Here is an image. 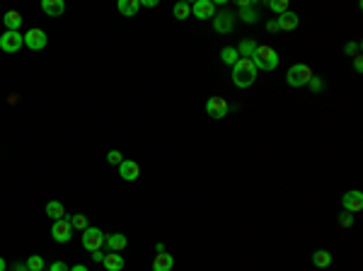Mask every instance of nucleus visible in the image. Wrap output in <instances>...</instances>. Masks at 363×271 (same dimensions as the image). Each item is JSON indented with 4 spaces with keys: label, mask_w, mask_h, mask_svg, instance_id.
Listing matches in <instances>:
<instances>
[{
    "label": "nucleus",
    "mask_w": 363,
    "mask_h": 271,
    "mask_svg": "<svg viewBox=\"0 0 363 271\" xmlns=\"http://www.w3.org/2000/svg\"><path fill=\"white\" fill-rule=\"evenodd\" d=\"M140 5H146V8H155V5H158V0H143Z\"/></svg>",
    "instance_id": "e433bc0d"
},
{
    "label": "nucleus",
    "mask_w": 363,
    "mask_h": 271,
    "mask_svg": "<svg viewBox=\"0 0 363 271\" xmlns=\"http://www.w3.org/2000/svg\"><path fill=\"white\" fill-rule=\"evenodd\" d=\"M240 19L247 22V24H254L259 19V12L254 10V5H247V8H240Z\"/></svg>",
    "instance_id": "5701e85b"
},
{
    "label": "nucleus",
    "mask_w": 363,
    "mask_h": 271,
    "mask_svg": "<svg viewBox=\"0 0 363 271\" xmlns=\"http://www.w3.org/2000/svg\"><path fill=\"white\" fill-rule=\"evenodd\" d=\"M46 215H49V218H54V220H63V218H65L63 204H58V201H49V204H46Z\"/></svg>",
    "instance_id": "4be33fe9"
},
{
    "label": "nucleus",
    "mask_w": 363,
    "mask_h": 271,
    "mask_svg": "<svg viewBox=\"0 0 363 271\" xmlns=\"http://www.w3.org/2000/svg\"><path fill=\"white\" fill-rule=\"evenodd\" d=\"M138 8H140L138 0H119V3H116V10H119L124 17H133V15L138 12Z\"/></svg>",
    "instance_id": "f3484780"
},
{
    "label": "nucleus",
    "mask_w": 363,
    "mask_h": 271,
    "mask_svg": "<svg viewBox=\"0 0 363 271\" xmlns=\"http://www.w3.org/2000/svg\"><path fill=\"white\" fill-rule=\"evenodd\" d=\"M104 257H107V254H104L102 250H97V252H92V262L100 264V262H104Z\"/></svg>",
    "instance_id": "473e14b6"
},
{
    "label": "nucleus",
    "mask_w": 363,
    "mask_h": 271,
    "mask_svg": "<svg viewBox=\"0 0 363 271\" xmlns=\"http://www.w3.org/2000/svg\"><path fill=\"white\" fill-rule=\"evenodd\" d=\"M276 22H279V29H283V32H291V29L298 27L300 17L296 15V12H291V10H288V12H283V15H281Z\"/></svg>",
    "instance_id": "dca6fc26"
},
{
    "label": "nucleus",
    "mask_w": 363,
    "mask_h": 271,
    "mask_svg": "<svg viewBox=\"0 0 363 271\" xmlns=\"http://www.w3.org/2000/svg\"><path fill=\"white\" fill-rule=\"evenodd\" d=\"M49 271H68V266H65L63 262H56V264H51V269Z\"/></svg>",
    "instance_id": "f704fd0d"
},
{
    "label": "nucleus",
    "mask_w": 363,
    "mask_h": 271,
    "mask_svg": "<svg viewBox=\"0 0 363 271\" xmlns=\"http://www.w3.org/2000/svg\"><path fill=\"white\" fill-rule=\"evenodd\" d=\"M312 264H315L317 269H329V264H332V254L327 252V250H317L312 254Z\"/></svg>",
    "instance_id": "412c9836"
},
{
    "label": "nucleus",
    "mask_w": 363,
    "mask_h": 271,
    "mask_svg": "<svg viewBox=\"0 0 363 271\" xmlns=\"http://www.w3.org/2000/svg\"><path fill=\"white\" fill-rule=\"evenodd\" d=\"M254 51H257L254 39H242L240 46H237V56H240V58H252V56H254Z\"/></svg>",
    "instance_id": "aec40b11"
},
{
    "label": "nucleus",
    "mask_w": 363,
    "mask_h": 271,
    "mask_svg": "<svg viewBox=\"0 0 363 271\" xmlns=\"http://www.w3.org/2000/svg\"><path fill=\"white\" fill-rule=\"evenodd\" d=\"M25 46H29L32 51L44 48L46 46V32H44V29H39V27H32L27 34H25Z\"/></svg>",
    "instance_id": "6e6552de"
},
{
    "label": "nucleus",
    "mask_w": 363,
    "mask_h": 271,
    "mask_svg": "<svg viewBox=\"0 0 363 271\" xmlns=\"http://www.w3.org/2000/svg\"><path fill=\"white\" fill-rule=\"evenodd\" d=\"M119 175L124 182H136L140 175V167H138V162H133V160H124L119 165Z\"/></svg>",
    "instance_id": "f8f14e48"
},
{
    "label": "nucleus",
    "mask_w": 363,
    "mask_h": 271,
    "mask_svg": "<svg viewBox=\"0 0 363 271\" xmlns=\"http://www.w3.org/2000/svg\"><path fill=\"white\" fill-rule=\"evenodd\" d=\"M342 206H344L346 213H358V211L363 208V194L358 191V189L346 191L344 196H342Z\"/></svg>",
    "instance_id": "1a4fd4ad"
},
{
    "label": "nucleus",
    "mask_w": 363,
    "mask_h": 271,
    "mask_svg": "<svg viewBox=\"0 0 363 271\" xmlns=\"http://www.w3.org/2000/svg\"><path fill=\"white\" fill-rule=\"evenodd\" d=\"M68 271H87V266H83V264H78V266H73V269H68Z\"/></svg>",
    "instance_id": "58836bf2"
},
{
    "label": "nucleus",
    "mask_w": 363,
    "mask_h": 271,
    "mask_svg": "<svg viewBox=\"0 0 363 271\" xmlns=\"http://www.w3.org/2000/svg\"><path fill=\"white\" fill-rule=\"evenodd\" d=\"M27 269L29 271H44V259H41V257H37V254H34V257H29V259H27Z\"/></svg>",
    "instance_id": "cd10ccee"
},
{
    "label": "nucleus",
    "mask_w": 363,
    "mask_h": 271,
    "mask_svg": "<svg viewBox=\"0 0 363 271\" xmlns=\"http://www.w3.org/2000/svg\"><path fill=\"white\" fill-rule=\"evenodd\" d=\"M41 10L46 12L49 17H61L65 12V3L63 0H44V3H41Z\"/></svg>",
    "instance_id": "2eb2a0df"
},
{
    "label": "nucleus",
    "mask_w": 363,
    "mask_h": 271,
    "mask_svg": "<svg viewBox=\"0 0 363 271\" xmlns=\"http://www.w3.org/2000/svg\"><path fill=\"white\" fill-rule=\"evenodd\" d=\"M107 162H112V165H121V162H124V155H121L119 150H109V153H107Z\"/></svg>",
    "instance_id": "c85d7f7f"
},
{
    "label": "nucleus",
    "mask_w": 363,
    "mask_h": 271,
    "mask_svg": "<svg viewBox=\"0 0 363 271\" xmlns=\"http://www.w3.org/2000/svg\"><path fill=\"white\" fill-rule=\"evenodd\" d=\"M254 80H257L254 61H252V58H240L233 66V83L237 85V87H250Z\"/></svg>",
    "instance_id": "f257e3e1"
},
{
    "label": "nucleus",
    "mask_w": 363,
    "mask_h": 271,
    "mask_svg": "<svg viewBox=\"0 0 363 271\" xmlns=\"http://www.w3.org/2000/svg\"><path fill=\"white\" fill-rule=\"evenodd\" d=\"M104 244V233L100 230V228H85L83 230V247L87 250V252H97V250H102Z\"/></svg>",
    "instance_id": "20e7f679"
},
{
    "label": "nucleus",
    "mask_w": 363,
    "mask_h": 271,
    "mask_svg": "<svg viewBox=\"0 0 363 271\" xmlns=\"http://www.w3.org/2000/svg\"><path fill=\"white\" fill-rule=\"evenodd\" d=\"M221 58H223L225 66H235V63L240 61V56H237V48H233V46H225L223 51H221Z\"/></svg>",
    "instance_id": "b1692460"
},
{
    "label": "nucleus",
    "mask_w": 363,
    "mask_h": 271,
    "mask_svg": "<svg viewBox=\"0 0 363 271\" xmlns=\"http://www.w3.org/2000/svg\"><path fill=\"white\" fill-rule=\"evenodd\" d=\"M191 12H194V17H199V19H213V15H215L213 0H199V3H194V5H191Z\"/></svg>",
    "instance_id": "9b49d317"
},
{
    "label": "nucleus",
    "mask_w": 363,
    "mask_h": 271,
    "mask_svg": "<svg viewBox=\"0 0 363 271\" xmlns=\"http://www.w3.org/2000/svg\"><path fill=\"white\" fill-rule=\"evenodd\" d=\"M264 5H267L269 10H274V12H279V15L288 12V0H267Z\"/></svg>",
    "instance_id": "393cba45"
},
{
    "label": "nucleus",
    "mask_w": 363,
    "mask_h": 271,
    "mask_svg": "<svg viewBox=\"0 0 363 271\" xmlns=\"http://www.w3.org/2000/svg\"><path fill=\"white\" fill-rule=\"evenodd\" d=\"M68 220H70V228H73V230H85V228H87V218H85L83 213H75L73 218H68Z\"/></svg>",
    "instance_id": "bb28decb"
},
{
    "label": "nucleus",
    "mask_w": 363,
    "mask_h": 271,
    "mask_svg": "<svg viewBox=\"0 0 363 271\" xmlns=\"http://www.w3.org/2000/svg\"><path fill=\"white\" fill-rule=\"evenodd\" d=\"M310 78H312L310 66H305V63H296V66H291V70L286 73V83H288L291 87H303V85L310 83Z\"/></svg>",
    "instance_id": "7ed1b4c3"
},
{
    "label": "nucleus",
    "mask_w": 363,
    "mask_h": 271,
    "mask_svg": "<svg viewBox=\"0 0 363 271\" xmlns=\"http://www.w3.org/2000/svg\"><path fill=\"white\" fill-rule=\"evenodd\" d=\"M310 90H312V92H322V87H325V83H322V78H315V75H312V78H310Z\"/></svg>",
    "instance_id": "c756f323"
},
{
    "label": "nucleus",
    "mask_w": 363,
    "mask_h": 271,
    "mask_svg": "<svg viewBox=\"0 0 363 271\" xmlns=\"http://www.w3.org/2000/svg\"><path fill=\"white\" fill-rule=\"evenodd\" d=\"M252 61H254V68H257V70H274V68L279 66V54L271 46H257Z\"/></svg>",
    "instance_id": "f03ea898"
},
{
    "label": "nucleus",
    "mask_w": 363,
    "mask_h": 271,
    "mask_svg": "<svg viewBox=\"0 0 363 271\" xmlns=\"http://www.w3.org/2000/svg\"><path fill=\"white\" fill-rule=\"evenodd\" d=\"M51 237L56 240V242H68L70 237H73V228H70V220L63 218V220H54V228H51Z\"/></svg>",
    "instance_id": "0eeeda50"
},
{
    "label": "nucleus",
    "mask_w": 363,
    "mask_h": 271,
    "mask_svg": "<svg viewBox=\"0 0 363 271\" xmlns=\"http://www.w3.org/2000/svg\"><path fill=\"white\" fill-rule=\"evenodd\" d=\"M12 271H29V269H27V264H15Z\"/></svg>",
    "instance_id": "4c0bfd02"
},
{
    "label": "nucleus",
    "mask_w": 363,
    "mask_h": 271,
    "mask_svg": "<svg viewBox=\"0 0 363 271\" xmlns=\"http://www.w3.org/2000/svg\"><path fill=\"white\" fill-rule=\"evenodd\" d=\"M104 269L107 271H121L124 269V257L121 254H116V252H109L107 257H104Z\"/></svg>",
    "instance_id": "6ab92c4d"
},
{
    "label": "nucleus",
    "mask_w": 363,
    "mask_h": 271,
    "mask_svg": "<svg viewBox=\"0 0 363 271\" xmlns=\"http://www.w3.org/2000/svg\"><path fill=\"white\" fill-rule=\"evenodd\" d=\"M267 29H269V32H279V22H276V19H269V22H267Z\"/></svg>",
    "instance_id": "c9c22d12"
},
{
    "label": "nucleus",
    "mask_w": 363,
    "mask_h": 271,
    "mask_svg": "<svg viewBox=\"0 0 363 271\" xmlns=\"http://www.w3.org/2000/svg\"><path fill=\"white\" fill-rule=\"evenodd\" d=\"M230 112V104L225 102L223 97H211L208 102H206V114L211 116V119H225Z\"/></svg>",
    "instance_id": "39448f33"
},
{
    "label": "nucleus",
    "mask_w": 363,
    "mask_h": 271,
    "mask_svg": "<svg viewBox=\"0 0 363 271\" xmlns=\"http://www.w3.org/2000/svg\"><path fill=\"white\" fill-rule=\"evenodd\" d=\"M358 48H361L358 46V41H349V44L344 46V54L346 56H358Z\"/></svg>",
    "instance_id": "7c9ffc66"
},
{
    "label": "nucleus",
    "mask_w": 363,
    "mask_h": 271,
    "mask_svg": "<svg viewBox=\"0 0 363 271\" xmlns=\"http://www.w3.org/2000/svg\"><path fill=\"white\" fill-rule=\"evenodd\" d=\"M339 223H342V228H351V223H354V215H351V213H342V215H339Z\"/></svg>",
    "instance_id": "2f4dec72"
},
{
    "label": "nucleus",
    "mask_w": 363,
    "mask_h": 271,
    "mask_svg": "<svg viewBox=\"0 0 363 271\" xmlns=\"http://www.w3.org/2000/svg\"><path fill=\"white\" fill-rule=\"evenodd\" d=\"M3 22H5L8 32H19V27H22V15H19L17 10H10V12H5Z\"/></svg>",
    "instance_id": "a211bd4d"
},
{
    "label": "nucleus",
    "mask_w": 363,
    "mask_h": 271,
    "mask_svg": "<svg viewBox=\"0 0 363 271\" xmlns=\"http://www.w3.org/2000/svg\"><path fill=\"white\" fill-rule=\"evenodd\" d=\"M22 44H25V37H22L19 32H5V34L0 37V48H3L5 54H15V51H19Z\"/></svg>",
    "instance_id": "423d86ee"
},
{
    "label": "nucleus",
    "mask_w": 363,
    "mask_h": 271,
    "mask_svg": "<svg viewBox=\"0 0 363 271\" xmlns=\"http://www.w3.org/2000/svg\"><path fill=\"white\" fill-rule=\"evenodd\" d=\"M354 70H356V73H361V70H363V61H361V56H354Z\"/></svg>",
    "instance_id": "72a5a7b5"
},
{
    "label": "nucleus",
    "mask_w": 363,
    "mask_h": 271,
    "mask_svg": "<svg viewBox=\"0 0 363 271\" xmlns=\"http://www.w3.org/2000/svg\"><path fill=\"white\" fill-rule=\"evenodd\" d=\"M172 12H175V17L177 19H186L189 15H191V5H189V3H177Z\"/></svg>",
    "instance_id": "a878e982"
},
{
    "label": "nucleus",
    "mask_w": 363,
    "mask_h": 271,
    "mask_svg": "<svg viewBox=\"0 0 363 271\" xmlns=\"http://www.w3.org/2000/svg\"><path fill=\"white\" fill-rule=\"evenodd\" d=\"M235 27V19L230 12H215L213 15V29L218 34H230Z\"/></svg>",
    "instance_id": "9d476101"
},
{
    "label": "nucleus",
    "mask_w": 363,
    "mask_h": 271,
    "mask_svg": "<svg viewBox=\"0 0 363 271\" xmlns=\"http://www.w3.org/2000/svg\"><path fill=\"white\" fill-rule=\"evenodd\" d=\"M104 244L112 250V252H124L126 250V244H129V240H126V235H121V233H112L109 237H104Z\"/></svg>",
    "instance_id": "ddd939ff"
},
{
    "label": "nucleus",
    "mask_w": 363,
    "mask_h": 271,
    "mask_svg": "<svg viewBox=\"0 0 363 271\" xmlns=\"http://www.w3.org/2000/svg\"><path fill=\"white\" fill-rule=\"evenodd\" d=\"M0 271H5V259L0 257Z\"/></svg>",
    "instance_id": "ea45409f"
},
{
    "label": "nucleus",
    "mask_w": 363,
    "mask_h": 271,
    "mask_svg": "<svg viewBox=\"0 0 363 271\" xmlns=\"http://www.w3.org/2000/svg\"><path fill=\"white\" fill-rule=\"evenodd\" d=\"M172 266H175L172 254H167V252L155 254V259H153V271H172Z\"/></svg>",
    "instance_id": "4468645a"
}]
</instances>
